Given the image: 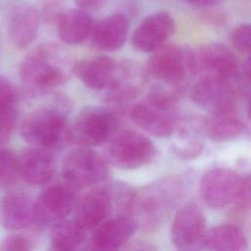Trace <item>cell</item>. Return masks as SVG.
Segmentation results:
<instances>
[{
    "instance_id": "21",
    "label": "cell",
    "mask_w": 251,
    "mask_h": 251,
    "mask_svg": "<svg viewBox=\"0 0 251 251\" xmlns=\"http://www.w3.org/2000/svg\"><path fill=\"white\" fill-rule=\"evenodd\" d=\"M118 65L108 56H98L77 62L72 69L75 76L87 87L106 89L113 81Z\"/></svg>"
},
{
    "instance_id": "15",
    "label": "cell",
    "mask_w": 251,
    "mask_h": 251,
    "mask_svg": "<svg viewBox=\"0 0 251 251\" xmlns=\"http://www.w3.org/2000/svg\"><path fill=\"white\" fill-rule=\"evenodd\" d=\"M191 100L199 106L212 109L214 114L232 113L233 91L227 80L202 77L192 86Z\"/></svg>"
},
{
    "instance_id": "4",
    "label": "cell",
    "mask_w": 251,
    "mask_h": 251,
    "mask_svg": "<svg viewBox=\"0 0 251 251\" xmlns=\"http://www.w3.org/2000/svg\"><path fill=\"white\" fill-rule=\"evenodd\" d=\"M116 125L114 114L103 107H85L68 128L66 138L79 147L90 148L106 142Z\"/></svg>"
},
{
    "instance_id": "12",
    "label": "cell",
    "mask_w": 251,
    "mask_h": 251,
    "mask_svg": "<svg viewBox=\"0 0 251 251\" xmlns=\"http://www.w3.org/2000/svg\"><path fill=\"white\" fill-rule=\"evenodd\" d=\"M129 115L139 128L156 137L170 136L177 126L175 107L162 105L148 97L135 104Z\"/></svg>"
},
{
    "instance_id": "33",
    "label": "cell",
    "mask_w": 251,
    "mask_h": 251,
    "mask_svg": "<svg viewBox=\"0 0 251 251\" xmlns=\"http://www.w3.org/2000/svg\"><path fill=\"white\" fill-rule=\"evenodd\" d=\"M63 0H44L42 4V14L46 21L58 22L61 15L64 13Z\"/></svg>"
},
{
    "instance_id": "31",
    "label": "cell",
    "mask_w": 251,
    "mask_h": 251,
    "mask_svg": "<svg viewBox=\"0 0 251 251\" xmlns=\"http://www.w3.org/2000/svg\"><path fill=\"white\" fill-rule=\"evenodd\" d=\"M17 92L13 83L5 76L0 75V110L15 109Z\"/></svg>"
},
{
    "instance_id": "32",
    "label": "cell",
    "mask_w": 251,
    "mask_h": 251,
    "mask_svg": "<svg viewBox=\"0 0 251 251\" xmlns=\"http://www.w3.org/2000/svg\"><path fill=\"white\" fill-rule=\"evenodd\" d=\"M16 125V110H0V144L6 142Z\"/></svg>"
},
{
    "instance_id": "19",
    "label": "cell",
    "mask_w": 251,
    "mask_h": 251,
    "mask_svg": "<svg viewBox=\"0 0 251 251\" xmlns=\"http://www.w3.org/2000/svg\"><path fill=\"white\" fill-rule=\"evenodd\" d=\"M21 177L29 184L47 183L55 175L56 161L48 149L31 147L19 155Z\"/></svg>"
},
{
    "instance_id": "38",
    "label": "cell",
    "mask_w": 251,
    "mask_h": 251,
    "mask_svg": "<svg viewBox=\"0 0 251 251\" xmlns=\"http://www.w3.org/2000/svg\"><path fill=\"white\" fill-rule=\"evenodd\" d=\"M247 116L251 120V96H250L248 104H247Z\"/></svg>"
},
{
    "instance_id": "13",
    "label": "cell",
    "mask_w": 251,
    "mask_h": 251,
    "mask_svg": "<svg viewBox=\"0 0 251 251\" xmlns=\"http://www.w3.org/2000/svg\"><path fill=\"white\" fill-rule=\"evenodd\" d=\"M195 57L197 72L202 74V77L228 81L235 75L238 69L236 56L223 44L202 45Z\"/></svg>"
},
{
    "instance_id": "16",
    "label": "cell",
    "mask_w": 251,
    "mask_h": 251,
    "mask_svg": "<svg viewBox=\"0 0 251 251\" xmlns=\"http://www.w3.org/2000/svg\"><path fill=\"white\" fill-rule=\"evenodd\" d=\"M38 25V14L30 4L18 2L12 5L7 16V33L16 47L24 49L32 43L37 35Z\"/></svg>"
},
{
    "instance_id": "23",
    "label": "cell",
    "mask_w": 251,
    "mask_h": 251,
    "mask_svg": "<svg viewBox=\"0 0 251 251\" xmlns=\"http://www.w3.org/2000/svg\"><path fill=\"white\" fill-rule=\"evenodd\" d=\"M57 25L62 41L68 44H79L91 35L94 25L88 12L76 8L64 12Z\"/></svg>"
},
{
    "instance_id": "6",
    "label": "cell",
    "mask_w": 251,
    "mask_h": 251,
    "mask_svg": "<svg viewBox=\"0 0 251 251\" xmlns=\"http://www.w3.org/2000/svg\"><path fill=\"white\" fill-rule=\"evenodd\" d=\"M108 164V161L96 151L78 147L66 155L63 162V177L78 189L98 186L109 177Z\"/></svg>"
},
{
    "instance_id": "8",
    "label": "cell",
    "mask_w": 251,
    "mask_h": 251,
    "mask_svg": "<svg viewBox=\"0 0 251 251\" xmlns=\"http://www.w3.org/2000/svg\"><path fill=\"white\" fill-rule=\"evenodd\" d=\"M147 70L154 78L168 83H181L197 73L195 54L175 44H164L150 57Z\"/></svg>"
},
{
    "instance_id": "40",
    "label": "cell",
    "mask_w": 251,
    "mask_h": 251,
    "mask_svg": "<svg viewBox=\"0 0 251 251\" xmlns=\"http://www.w3.org/2000/svg\"><path fill=\"white\" fill-rule=\"evenodd\" d=\"M86 251H96V250H93V249H91L90 247H88V249H86Z\"/></svg>"
},
{
    "instance_id": "39",
    "label": "cell",
    "mask_w": 251,
    "mask_h": 251,
    "mask_svg": "<svg viewBox=\"0 0 251 251\" xmlns=\"http://www.w3.org/2000/svg\"><path fill=\"white\" fill-rule=\"evenodd\" d=\"M247 75L249 76V78L251 79V56L249 58V61L247 63Z\"/></svg>"
},
{
    "instance_id": "26",
    "label": "cell",
    "mask_w": 251,
    "mask_h": 251,
    "mask_svg": "<svg viewBox=\"0 0 251 251\" xmlns=\"http://www.w3.org/2000/svg\"><path fill=\"white\" fill-rule=\"evenodd\" d=\"M204 128L209 138L224 142L239 136L244 130V125L233 113H217L206 121Z\"/></svg>"
},
{
    "instance_id": "18",
    "label": "cell",
    "mask_w": 251,
    "mask_h": 251,
    "mask_svg": "<svg viewBox=\"0 0 251 251\" xmlns=\"http://www.w3.org/2000/svg\"><path fill=\"white\" fill-rule=\"evenodd\" d=\"M0 224L10 230H20L34 224V201L25 192L10 191L0 199Z\"/></svg>"
},
{
    "instance_id": "11",
    "label": "cell",
    "mask_w": 251,
    "mask_h": 251,
    "mask_svg": "<svg viewBox=\"0 0 251 251\" xmlns=\"http://www.w3.org/2000/svg\"><path fill=\"white\" fill-rule=\"evenodd\" d=\"M242 178L230 169L215 168L207 171L200 181L202 201L211 208H222L239 196Z\"/></svg>"
},
{
    "instance_id": "9",
    "label": "cell",
    "mask_w": 251,
    "mask_h": 251,
    "mask_svg": "<svg viewBox=\"0 0 251 251\" xmlns=\"http://www.w3.org/2000/svg\"><path fill=\"white\" fill-rule=\"evenodd\" d=\"M206 222L202 210L194 203L183 205L176 213L171 238L178 251H199L205 245Z\"/></svg>"
},
{
    "instance_id": "1",
    "label": "cell",
    "mask_w": 251,
    "mask_h": 251,
    "mask_svg": "<svg viewBox=\"0 0 251 251\" xmlns=\"http://www.w3.org/2000/svg\"><path fill=\"white\" fill-rule=\"evenodd\" d=\"M183 194L184 186L175 176L155 180L133 190L128 217L134 221L137 228L147 231L157 229L181 202Z\"/></svg>"
},
{
    "instance_id": "29",
    "label": "cell",
    "mask_w": 251,
    "mask_h": 251,
    "mask_svg": "<svg viewBox=\"0 0 251 251\" xmlns=\"http://www.w3.org/2000/svg\"><path fill=\"white\" fill-rule=\"evenodd\" d=\"M231 42L235 49L251 54V24L238 25L231 33Z\"/></svg>"
},
{
    "instance_id": "5",
    "label": "cell",
    "mask_w": 251,
    "mask_h": 251,
    "mask_svg": "<svg viewBox=\"0 0 251 251\" xmlns=\"http://www.w3.org/2000/svg\"><path fill=\"white\" fill-rule=\"evenodd\" d=\"M155 152L150 138L135 130H123L110 139L106 160L116 168L132 170L150 163Z\"/></svg>"
},
{
    "instance_id": "3",
    "label": "cell",
    "mask_w": 251,
    "mask_h": 251,
    "mask_svg": "<svg viewBox=\"0 0 251 251\" xmlns=\"http://www.w3.org/2000/svg\"><path fill=\"white\" fill-rule=\"evenodd\" d=\"M67 105L61 100L27 115L21 126L23 138L33 147L51 149L66 135Z\"/></svg>"
},
{
    "instance_id": "17",
    "label": "cell",
    "mask_w": 251,
    "mask_h": 251,
    "mask_svg": "<svg viewBox=\"0 0 251 251\" xmlns=\"http://www.w3.org/2000/svg\"><path fill=\"white\" fill-rule=\"evenodd\" d=\"M137 226L127 216H116L98 226L89 247L96 251H118L130 239Z\"/></svg>"
},
{
    "instance_id": "30",
    "label": "cell",
    "mask_w": 251,
    "mask_h": 251,
    "mask_svg": "<svg viewBox=\"0 0 251 251\" xmlns=\"http://www.w3.org/2000/svg\"><path fill=\"white\" fill-rule=\"evenodd\" d=\"M32 242L24 234H11L0 241V251H31Z\"/></svg>"
},
{
    "instance_id": "22",
    "label": "cell",
    "mask_w": 251,
    "mask_h": 251,
    "mask_svg": "<svg viewBox=\"0 0 251 251\" xmlns=\"http://www.w3.org/2000/svg\"><path fill=\"white\" fill-rule=\"evenodd\" d=\"M141 74L130 63L118 65L112 83L106 88V100L112 104H124L134 99L140 92Z\"/></svg>"
},
{
    "instance_id": "27",
    "label": "cell",
    "mask_w": 251,
    "mask_h": 251,
    "mask_svg": "<svg viewBox=\"0 0 251 251\" xmlns=\"http://www.w3.org/2000/svg\"><path fill=\"white\" fill-rule=\"evenodd\" d=\"M19 177V156L10 149L0 148V186H12Z\"/></svg>"
},
{
    "instance_id": "10",
    "label": "cell",
    "mask_w": 251,
    "mask_h": 251,
    "mask_svg": "<svg viewBox=\"0 0 251 251\" xmlns=\"http://www.w3.org/2000/svg\"><path fill=\"white\" fill-rule=\"evenodd\" d=\"M115 208L118 212L114 184L94 186L79 197L74 220L84 230L96 228L111 219Z\"/></svg>"
},
{
    "instance_id": "14",
    "label": "cell",
    "mask_w": 251,
    "mask_h": 251,
    "mask_svg": "<svg viewBox=\"0 0 251 251\" xmlns=\"http://www.w3.org/2000/svg\"><path fill=\"white\" fill-rule=\"evenodd\" d=\"M175 22L170 14L156 12L146 17L132 34V45L140 52H154L172 35Z\"/></svg>"
},
{
    "instance_id": "28",
    "label": "cell",
    "mask_w": 251,
    "mask_h": 251,
    "mask_svg": "<svg viewBox=\"0 0 251 251\" xmlns=\"http://www.w3.org/2000/svg\"><path fill=\"white\" fill-rule=\"evenodd\" d=\"M183 137L182 141L174 145L175 154L182 159L197 157L203 149V143L198 138L188 136L187 134H184Z\"/></svg>"
},
{
    "instance_id": "25",
    "label": "cell",
    "mask_w": 251,
    "mask_h": 251,
    "mask_svg": "<svg viewBox=\"0 0 251 251\" xmlns=\"http://www.w3.org/2000/svg\"><path fill=\"white\" fill-rule=\"evenodd\" d=\"M85 231L74 219L58 222L52 226L50 249L54 251H76L84 240Z\"/></svg>"
},
{
    "instance_id": "2",
    "label": "cell",
    "mask_w": 251,
    "mask_h": 251,
    "mask_svg": "<svg viewBox=\"0 0 251 251\" xmlns=\"http://www.w3.org/2000/svg\"><path fill=\"white\" fill-rule=\"evenodd\" d=\"M20 76L35 92L46 91L65 83L68 76L60 48L55 44H42L34 48L22 62Z\"/></svg>"
},
{
    "instance_id": "7",
    "label": "cell",
    "mask_w": 251,
    "mask_h": 251,
    "mask_svg": "<svg viewBox=\"0 0 251 251\" xmlns=\"http://www.w3.org/2000/svg\"><path fill=\"white\" fill-rule=\"evenodd\" d=\"M78 199V188L65 179L46 186L34 201V224L46 226L66 220L75 212Z\"/></svg>"
},
{
    "instance_id": "20",
    "label": "cell",
    "mask_w": 251,
    "mask_h": 251,
    "mask_svg": "<svg viewBox=\"0 0 251 251\" xmlns=\"http://www.w3.org/2000/svg\"><path fill=\"white\" fill-rule=\"evenodd\" d=\"M129 22L123 14H113L93 25L91 41L94 47L103 51H116L126 42Z\"/></svg>"
},
{
    "instance_id": "37",
    "label": "cell",
    "mask_w": 251,
    "mask_h": 251,
    "mask_svg": "<svg viewBox=\"0 0 251 251\" xmlns=\"http://www.w3.org/2000/svg\"><path fill=\"white\" fill-rule=\"evenodd\" d=\"M192 6L196 7H209L220 3L222 0H185Z\"/></svg>"
},
{
    "instance_id": "34",
    "label": "cell",
    "mask_w": 251,
    "mask_h": 251,
    "mask_svg": "<svg viewBox=\"0 0 251 251\" xmlns=\"http://www.w3.org/2000/svg\"><path fill=\"white\" fill-rule=\"evenodd\" d=\"M121 251H158L157 248L150 242L141 239L128 241Z\"/></svg>"
},
{
    "instance_id": "35",
    "label": "cell",
    "mask_w": 251,
    "mask_h": 251,
    "mask_svg": "<svg viewBox=\"0 0 251 251\" xmlns=\"http://www.w3.org/2000/svg\"><path fill=\"white\" fill-rule=\"evenodd\" d=\"M238 198L244 205L251 207V176H247L245 179H242Z\"/></svg>"
},
{
    "instance_id": "24",
    "label": "cell",
    "mask_w": 251,
    "mask_h": 251,
    "mask_svg": "<svg viewBox=\"0 0 251 251\" xmlns=\"http://www.w3.org/2000/svg\"><path fill=\"white\" fill-rule=\"evenodd\" d=\"M205 246L209 251H246L247 240L237 226L223 224L207 231Z\"/></svg>"
},
{
    "instance_id": "36",
    "label": "cell",
    "mask_w": 251,
    "mask_h": 251,
    "mask_svg": "<svg viewBox=\"0 0 251 251\" xmlns=\"http://www.w3.org/2000/svg\"><path fill=\"white\" fill-rule=\"evenodd\" d=\"M79 9L86 11V12H92L97 11L102 8L104 5L105 0H74Z\"/></svg>"
}]
</instances>
